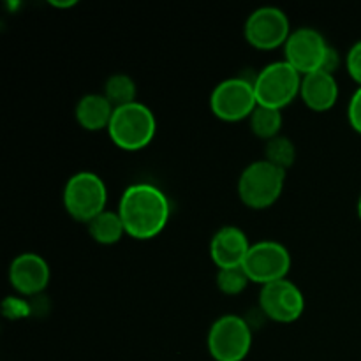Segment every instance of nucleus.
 Listing matches in <instances>:
<instances>
[{
  "mask_svg": "<svg viewBox=\"0 0 361 361\" xmlns=\"http://www.w3.org/2000/svg\"><path fill=\"white\" fill-rule=\"evenodd\" d=\"M116 212L127 235L136 240H150L161 235L168 226L171 203L159 187L133 183L123 190Z\"/></svg>",
  "mask_w": 361,
  "mask_h": 361,
  "instance_id": "f257e3e1",
  "label": "nucleus"
},
{
  "mask_svg": "<svg viewBox=\"0 0 361 361\" xmlns=\"http://www.w3.org/2000/svg\"><path fill=\"white\" fill-rule=\"evenodd\" d=\"M157 133V120L154 111L143 102L115 108L109 122L108 134L113 143L127 152H136L148 147Z\"/></svg>",
  "mask_w": 361,
  "mask_h": 361,
  "instance_id": "f03ea898",
  "label": "nucleus"
},
{
  "mask_svg": "<svg viewBox=\"0 0 361 361\" xmlns=\"http://www.w3.org/2000/svg\"><path fill=\"white\" fill-rule=\"evenodd\" d=\"M63 208L78 222H88L106 210L108 189L94 171H78L63 187Z\"/></svg>",
  "mask_w": 361,
  "mask_h": 361,
  "instance_id": "7ed1b4c3",
  "label": "nucleus"
},
{
  "mask_svg": "<svg viewBox=\"0 0 361 361\" xmlns=\"http://www.w3.org/2000/svg\"><path fill=\"white\" fill-rule=\"evenodd\" d=\"M286 171L268 161H256L247 166L238 178V196L252 210L270 208L282 196Z\"/></svg>",
  "mask_w": 361,
  "mask_h": 361,
  "instance_id": "20e7f679",
  "label": "nucleus"
},
{
  "mask_svg": "<svg viewBox=\"0 0 361 361\" xmlns=\"http://www.w3.org/2000/svg\"><path fill=\"white\" fill-rule=\"evenodd\" d=\"M302 80V74L286 60L268 63L252 81L257 106H267L282 111L300 95Z\"/></svg>",
  "mask_w": 361,
  "mask_h": 361,
  "instance_id": "39448f33",
  "label": "nucleus"
},
{
  "mask_svg": "<svg viewBox=\"0 0 361 361\" xmlns=\"http://www.w3.org/2000/svg\"><path fill=\"white\" fill-rule=\"evenodd\" d=\"M207 345L215 361H243L252 348V330L243 317L222 316L212 324Z\"/></svg>",
  "mask_w": 361,
  "mask_h": 361,
  "instance_id": "423d86ee",
  "label": "nucleus"
},
{
  "mask_svg": "<svg viewBox=\"0 0 361 361\" xmlns=\"http://www.w3.org/2000/svg\"><path fill=\"white\" fill-rule=\"evenodd\" d=\"M210 108L217 118L224 122H240L250 118L257 108L254 83L243 78H229L221 81L210 95Z\"/></svg>",
  "mask_w": 361,
  "mask_h": 361,
  "instance_id": "0eeeda50",
  "label": "nucleus"
},
{
  "mask_svg": "<svg viewBox=\"0 0 361 361\" xmlns=\"http://www.w3.org/2000/svg\"><path fill=\"white\" fill-rule=\"evenodd\" d=\"M247 42L261 51H271L286 46L291 35L288 14L274 6H264L249 14L243 28Z\"/></svg>",
  "mask_w": 361,
  "mask_h": 361,
  "instance_id": "6e6552de",
  "label": "nucleus"
},
{
  "mask_svg": "<svg viewBox=\"0 0 361 361\" xmlns=\"http://www.w3.org/2000/svg\"><path fill=\"white\" fill-rule=\"evenodd\" d=\"M291 268V254L282 243L274 240H261L250 247L243 263V270L250 282L261 284V288L271 282L288 277Z\"/></svg>",
  "mask_w": 361,
  "mask_h": 361,
  "instance_id": "1a4fd4ad",
  "label": "nucleus"
},
{
  "mask_svg": "<svg viewBox=\"0 0 361 361\" xmlns=\"http://www.w3.org/2000/svg\"><path fill=\"white\" fill-rule=\"evenodd\" d=\"M331 46L319 30L310 27L296 28L291 32L284 46L286 62L291 63L302 76L323 71Z\"/></svg>",
  "mask_w": 361,
  "mask_h": 361,
  "instance_id": "9d476101",
  "label": "nucleus"
},
{
  "mask_svg": "<svg viewBox=\"0 0 361 361\" xmlns=\"http://www.w3.org/2000/svg\"><path fill=\"white\" fill-rule=\"evenodd\" d=\"M259 307L275 323H295L305 310V298L295 282L282 279L261 288Z\"/></svg>",
  "mask_w": 361,
  "mask_h": 361,
  "instance_id": "9b49d317",
  "label": "nucleus"
},
{
  "mask_svg": "<svg viewBox=\"0 0 361 361\" xmlns=\"http://www.w3.org/2000/svg\"><path fill=\"white\" fill-rule=\"evenodd\" d=\"M9 282L23 296L39 295L49 282V267L39 254L23 252L9 267Z\"/></svg>",
  "mask_w": 361,
  "mask_h": 361,
  "instance_id": "f8f14e48",
  "label": "nucleus"
},
{
  "mask_svg": "<svg viewBox=\"0 0 361 361\" xmlns=\"http://www.w3.org/2000/svg\"><path fill=\"white\" fill-rule=\"evenodd\" d=\"M249 238L236 226H222L210 242V257L219 270L240 268L250 250Z\"/></svg>",
  "mask_w": 361,
  "mask_h": 361,
  "instance_id": "ddd939ff",
  "label": "nucleus"
},
{
  "mask_svg": "<svg viewBox=\"0 0 361 361\" xmlns=\"http://www.w3.org/2000/svg\"><path fill=\"white\" fill-rule=\"evenodd\" d=\"M338 94H341V90H338L335 74L316 71V73L303 76L300 97L305 102L307 108H310L312 111L324 113L334 108L338 99Z\"/></svg>",
  "mask_w": 361,
  "mask_h": 361,
  "instance_id": "4468645a",
  "label": "nucleus"
},
{
  "mask_svg": "<svg viewBox=\"0 0 361 361\" xmlns=\"http://www.w3.org/2000/svg\"><path fill=\"white\" fill-rule=\"evenodd\" d=\"M74 113H76L78 123L85 130L95 133V130H108L115 108L104 94H87L78 101Z\"/></svg>",
  "mask_w": 361,
  "mask_h": 361,
  "instance_id": "2eb2a0df",
  "label": "nucleus"
},
{
  "mask_svg": "<svg viewBox=\"0 0 361 361\" xmlns=\"http://www.w3.org/2000/svg\"><path fill=\"white\" fill-rule=\"evenodd\" d=\"M87 228L92 240L101 243V245H115L122 240L123 235H127L126 226H123L118 212L111 210H104L97 217L92 219Z\"/></svg>",
  "mask_w": 361,
  "mask_h": 361,
  "instance_id": "dca6fc26",
  "label": "nucleus"
},
{
  "mask_svg": "<svg viewBox=\"0 0 361 361\" xmlns=\"http://www.w3.org/2000/svg\"><path fill=\"white\" fill-rule=\"evenodd\" d=\"M250 130L256 134L259 140L268 141L275 140L281 136L282 129V111L274 108H267V106H257L254 113L250 115Z\"/></svg>",
  "mask_w": 361,
  "mask_h": 361,
  "instance_id": "f3484780",
  "label": "nucleus"
},
{
  "mask_svg": "<svg viewBox=\"0 0 361 361\" xmlns=\"http://www.w3.org/2000/svg\"><path fill=\"white\" fill-rule=\"evenodd\" d=\"M104 95L111 102L113 108H122V106L133 104V102H136L137 95L136 83L127 74H113V76L106 80Z\"/></svg>",
  "mask_w": 361,
  "mask_h": 361,
  "instance_id": "a211bd4d",
  "label": "nucleus"
},
{
  "mask_svg": "<svg viewBox=\"0 0 361 361\" xmlns=\"http://www.w3.org/2000/svg\"><path fill=\"white\" fill-rule=\"evenodd\" d=\"M264 161L277 166L282 171H288L296 161V147L289 137L279 136L268 141L264 147Z\"/></svg>",
  "mask_w": 361,
  "mask_h": 361,
  "instance_id": "6ab92c4d",
  "label": "nucleus"
},
{
  "mask_svg": "<svg viewBox=\"0 0 361 361\" xmlns=\"http://www.w3.org/2000/svg\"><path fill=\"white\" fill-rule=\"evenodd\" d=\"M249 284L250 279L243 270V267L226 268V270L217 271V288L222 295L236 296L245 291Z\"/></svg>",
  "mask_w": 361,
  "mask_h": 361,
  "instance_id": "aec40b11",
  "label": "nucleus"
},
{
  "mask_svg": "<svg viewBox=\"0 0 361 361\" xmlns=\"http://www.w3.org/2000/svg\"><path fill=\"white\" fill-rule=\"evenodd\" d=\"M345 67H348V73L353 80L361 87V41L355 42L351 46V49L348 51L345 56Z\"/></svg>",
  "mask_w": 361,
  "mask_h": 361,
  "instance_id": "412c9836",
  "label": "nucleus"
},
{
  "mask_svg": "<svg viewBox=\"0 0 361 361\" xmlns=\"http://www.w3.org/2000/svg\"><path fill=\"white\" fill-rule=\"evenodd\" d=\"M348 120L353 129L361 134V87L356 88L348 106Z\"/></svg>",
  "mask_w": 361,
  "mask_h": 361,
  "instance_id": "4be33fe9",
  "label": "nucleus"
},
{
  "mask_svg": "<svg viewBox=\"0 0 361 361\" xmlns=\"http://www.w3.org/2000/svg\"><path fill=\"white\" fill-rule=\"evenodd\" d=\"M49 4H51L55 9H66V7L76 6V2H74V0H67V2H49Z\"/></svg>",
  "mask_w": 361,
  "mask_h": 361,
  "instance_id": "5701e85b",
  "label": "nucleus"
},
{
  "mask_svg": "<svg viewBox=\"0 0 361 361\" xmlns=\"http://www.w3.org/2000/svg\"><path fill=\"white\" fill-rule=\"evenodd\" d=\"M358 217H360V221H361V196H360V200H358Z\"/></svg>",
  "mask_w": 361,
  "mask_h": 361,
  "instance_id": "b1692460",
  "label": "nucleus"
}]
</instances>
